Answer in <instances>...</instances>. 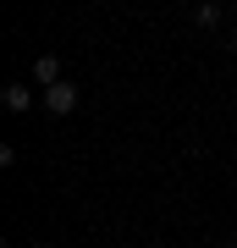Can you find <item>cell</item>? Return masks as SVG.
Here are the masks:
<instances>
[{
  "instance_id": "obj_1",
  "label": "cell",
  "mask_w": 237,
  "mask_h": 248,
  "mask_svg": "<svg viewBox=\"0 0 237 248\" xmlns=\"http://www.w3.org/2000/svg\"><path fill=\"white\" fill-rule=\"evenodd\" d=\"M44 110H50V116H72V110H78V83H55V89H44Z\"/></svg>"
},
{
  "instance_id": "obj_2",
  "label": "cell",
  "mask_w": 237,
  "mask_h": 248,
  "mask_svg": "<svg viewBox=\"0 0 237 248\" xmlns=\"http://www.w3.org/2000/svg\"><path fill=\"white\" fill-rule=\"evenodd\" d=\"M33 83H44V89L66 83V78H61V61H55V55H33Z\"/></svg>"
},
{
  "instance_id": "obj_3",
  "label": "cell",
  "mask_w": 237,
  "mask_h": 248,
  "mask_svg": "<svg viewBox=\"0 0 237 248\" xmlns=\"http://www.w3.org/2000/svg\"><path fill=\"white\" fill-rule=\"evenodd\" d=\"M0 99H6V110H33V89H28V83H6V89H0Z\"/></svg>"
},
{
  "instance_id": "obj_4",
  "label": "cell",
  "mask_w": 237,
  "mask_h": 248,
  "mask_svg": "<svg viewBox=\"0 0 237 248\" xmlns=\"http://www.w3.org/2000/svg\"><path fill=\"white\" fill-rule=\"evenodd\" d=\"M193 22H199V28H215V22H221V6H215V0H204V6H193Z\"/></svg>"
},
{
  "instance_id": "obj_5",
  "label": "cell",
  "mask_w": 237,
  "mask_h": 248,
  "mask_svg": "<svg viewBox=\"0 0 237 248\" xmlns=\"http://www.w3.org/2000/svg\"><path fill=\"white\" fill-rule=\"evenodd\" d=\"M33 248H50V243H33Z\"/></svg>"
},
{
  "instance_id": "obj_6",
  "label": "cell",
  "mask_w": 237,
  "mask_h": 248,
  "mask_svg": "<svg viewBox=\"0 0 237 248\" xmlns=\"http://www.w3.org/2000/svg\"><path fill=\"white\" fill-rule=\"evenodd\" d=\"M226 248H237V237H232V243H226Z\"/></svg>"
},
{
  "instance_id": "obj_7",
  "label": "cell",
  "mask_w": 237,
  "mask_h": 248,
  "mask_svg": "<svg viewBox=\"0 0 237 248\" xmlns=\"http://www.w3.org/2000/svg\"><path fill=\"white\" fill-rule=\"evenodd\" d=\"M232 17H237V6H232Z\"/></svg>"
}]
</instances>
